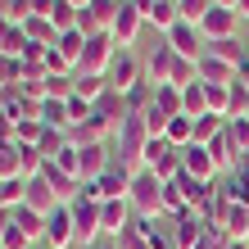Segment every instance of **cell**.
<instances>
[{
  "label": "cell",
  "mask_w": 249,
  "mask_h": 249,
  "mask_svg": "<svg viewBox=\"0 0 249 249\" xmlns=\"http://www.w3.org/2000/svg\"><path fill=\"white\" fill-rule=\"evenodd\" d=\"M9 177H23V145L18 141L0 145V181H9Z\"/></svg>",
  "instance_id": "obj_27"
},
{
  "label": "cell",
  "mask_w": 249,
  "mask_h": 249,
  "mask_svg": "<svg viewBox=\"0 0 249 249\" xmlns=\"http://www.w3.org/2000/svg\"><path fill=\"white\" fill-rule=\"evenodd\" d=\"M163 154H172V145H168L163 136H159V141H150V145H145V168H154Z\"/></svg>",
  "instance_id": "obj_37"
},
{
  "label": "cell",
  "mask_w": 249,
  "mask_h": 249,
  "mask_svg": "<svg viewBox=\"0 0 249 249\" xmlns=\"http://www.w3.org/2000/svg\"><path fill=\"white\" fill-rule=\"evenodd\" d=\"M91 249H118V240H109V236H105V240H100V245H91Z\"/></svg>",
  "instance_id": "obj_44"
},
{
  "label": "cell",
  "mask_w": 249,
  "mask_h": 249,
  "mask_svg": "<svg viewBox=\"0 0 249 249\" xmlns=\"http://www.w3.org/2000/svg\"><path fill=\"white\" fill-rule=\"evenodd\" d=\"M46 72H72V64H68L54 46H50V54H46Z\"/></svg>",
  "instance_id": "obj_39"
},
{
  "label": "cell",
  "mask_w": 249,
  "mask_h": 249,
  "mask_svg": "<svg viewBox=\"0 0 249 249\" xmlns=\"http://www.w3.org/2000/svg\"><path fill=\"white\" fill-rule=\"evenodd\" d=\"M236 18H240V23H249V0H236Z\"/></svg>",
  "instance_id": "obj_42"
},
{
  "label": "cell",
  "mask_w": 249,
  "mask_h": 249,
  "mask_svg": "<svg viewBox=\"0 0 249 249\" xmlns=\"http://www.w3.org/2000/svg\"><path fill=\"white\" fill-rule=\"evenodd\" d=\"M141 27H145V18H141V9L131 5V0H123L118 5V18H113V41H118V50H131L136 46V36H141Z\"/></svg>",
  "instance_id": "obj_9"
},
{
  "label": "cell",
  "mask_w": 249,
  "mask_h": 249,
  "mask_svg": "<svg viewBox=\"0 0 249 249\" xmlns=\"http://www.w3.org/2000/svg\"><path fill=\"white\" fill-rule=\"evenodd\" d=\"M127 199H131V209H136V217H163V181H159L150 168H141L136 177H131Z\"/></svg>",
  "instance_id": "obj_2"
},
{
  "label": "cell",
  "mask_w": 249,
  "mask_h": 249,
  "mask_svg": "<svg viewBox=\"0 0 249 249\" xmlns=\"http://www.w3.org/2000/svg\"><path fill=\"white\" fill-rule=\"evenodd\" d=\"M227 249H249V240H227Z\"/></svg>",
  "instance_id": "obj_45"
},
{
  "label": "cell",
  "mask_w": 249,
  "mask_h": 249,
  "mask_svg": "<svg viewBox=\"0 0 249 249\" xmlns=\"http://www.w3.org/2000/svg\"><path fill=\"white\" fill-rule=\"evenodd\" d=\"M23 204H27V209H36V213H54V209H59V195H54V190L46 186V177H41V172H36V177H27V195H23Z\"/></svg>",
  "instance_id": "obj_14"
},
{
  "label": "cell",
  "mask_w": 249,
  "mask_h": 249,
  "mask_svg": "<svg viewBox=\"0 0 249 249\" xmlns=\"http://www.w3.org/2000/svg\"><path fill=\"white\" fill-rule=\"evenodd\" d=\"M195 249H227V231H222V227H209V231H204V240H199Z\"/></svg>",
  "instance_id": "obj_38"
},
{
  "label": "cell",
  "mask_w": 249,
  "mask_h": 249,
  "mask_svg": "<svg viewBox=\"0 0 249 249\" xmlns=\"http://www.w3.org/2000/svg\"><path fill=\"white\" fill-rule=\"evenodd\" d=\"M27 195V177H9V181H0V204L5 209H18Z\"/></svg>",
  "instance_id": "obj_28"
},
{
  "label": "cell",
  "mask_w": 249,
  "mask_h": 249,
  "mask_svg": "<svg viewBox=\"0 0 249 249\" xmlns=\"http://www.w3.org/2000/svg\"><path fill=\"white\" fill-rule=\"evenodd\" d=\"M77 245V222H72V209L59 204L50 217H46V245L41 249H72Z\"/></svg>",
  "instance_id": "obj_6"
},
{
  "label": "cell",
  "mask_w": 249,
  "mask_h": 249,
  "mask_svg": "<svg viewBox=\"0 0 249 249\" xmlns=\"http://www.w3.org/2000/svg\"><path fill=\"white\" fill-rule=\"evenodd\" d=\"M64 145H68V131H54V127H46V131H41V141H36V150L46 154V159H54V154L64 150Z\"/></svg>",
  "instance_id": "obj_31"
},
{
  "label": "cell",
  "mask_w": 249,
  "mask_h": 249,
  "mask_svg": "<svg viewBox=\"0 0 249 249\" xmlns=\"http://www.w3.org/2000/svg\"><path fill=\"white\" fill-rule=\"evenodd\" d=\"M177 9H181V23H204V14L213 9V0H177Z\"/></svg>",
  "instance_id": "obj_32"
},
{
  "label": "cell",
  "mask_w": 249,
  "mask_h": 249,
  "mask_svg": "<svg viewBox=\"0 0 249 249\" xmlns=\"http://www.w3.org/2000/svg\"><path fill=\"white\" fill-rule=\"evenodd\" d=\"M32 14H36V5H32V0H9V9H5V18H9L14 27H23L27 18H32Z\"/></svg>",
  "instance_id": "obj_34"
},
{
  "label": "cell",
  "mask_w": 249,
  "mask_h": 249,
  "mask_svg": "<svg viewBox=\"0 0 249 249\" xmlns=\"http://www.w3.org/2000/svg\"><path fill=\"white\" fill-rule=\"evenodd\" d=\"M41 131H46V123H41V118H18V123H14V136H18V145H36Z\"/></svg>",
  "instance_id": "obj_30"
},
{
  "label": "cell",
  "mask_w": 249,
  "mask_h": 249,
  "mask_svg": "<svg viewBox=\"0 0 249 249\" xmlns=\"http://www.w3.org/2000/svg\"><path fill=\"white\" fill-rule=\"evenodd\" d=\"M68 209H72V222H77V245H82V249H91V245L105 240V227H100V204H95V199L77 195Z\"/></svg>",
  "instance_id": "obj_4"
},
{
  "label": "cell",
  "mask_w": 249,
  "mask_h": 249,
  "mask_svg": "<svg viewBox=\"0 0 249 249\" xmlns=\"http://www.w3.org/2000/svg\"><path fill=\"white\" fill-rule=\"evenodd\" d=\"M72 82H77V91H72V95L86 100V105H95V100L109 91V77H91V72H72Z\"/></svg>",
  "instance_id": "obj_22"
},
{
  "label": "cell",
  "mask_w": 249,
  "mask_h": 249,
  "mask_svg": "<svg viewBox=\"0 0 249 249\" xmlns=\"http://www.w3.org/2000/svg\"><path fill=\"white\" fill-rule=\"evenodd\" d=\"M54 50L64 54V59L77 68V59H82V50H86V32H77V27H72V32H59V41H54Z\"/></svg>",
  "instance_id": "obj_26"
},
{
  "label": "cell",
  "mask_w": 249,
  "mask_h": 249,
  "mask_svg": "<svg viewBox=\"0 0 249 249\" xmlns=\"http://www.w3.org/2000/svg\"><path fill=\"white\" fill-rule=\"evenodd\" d=\"M72 5H77V9H86V5H91V0H72Z\"/></svg>",
  "instance_id": "obj_47"
},
{
  "label": "cell",
  "mask_w": 249,
  "mask_h": 249,
  "mask_svg": "<svg viewBox=\"0 0 249 249\" xmlns=\"http://www.w3.org/2000/svg\"><path fill=\"white\" fill-rule=\"evenodd\" d=\"M236 82H240V86H249V59H245V64L236 68Z\"/></svg>",
  "instance_id": "obj_43"
},
{
  "label": "cell",
  "mask_w": 249,
  "mask_h": 249,
  "mask_svg": "<svg viewBox=\"0 0 249 249\" xmlns=\"http://www.w3.org/2000/svg\"><path fill=\"white\" fill-rule=\"evenodd\" d=\"M204 54H213V59H222V64H231V68H240V64L249 59V41H240V36L209 41V50H204Z\"/></svg>",
  "instance_id": "obj_17"
},
{
  "label": "cell",
  "mask_w": 249,
  "mask_h": 249,
  "mask_svg": "<svg viewBox=\"0 0 249 249\" xmlns=\"http://www.w3.org/2000/svg\"><path fill=\"white\" fill-rule=\"evenodd\" d=\"M131 177L136 172L131 168H123V163H113L100 181H91V186H82V195L86 199H95V204H105V199H127V190H131Z\"/></svg>",
  "instance_id": "obj_5"
},
{
  "label": "cell",
  "mask_w": 249,
  "mask_h": 249,
  "mask_svg": "<svg viewBox=\"0 0 249 249\" xmlns=\"http://www.w3.org/2000/svg\"><path fill=\"white\" fill-rule=\"evenodd\" d=\"M41 177H46V186L59 195V204H72V199L82 195V181L72 177V172H64L59 163H50V159H46V168H41Z\"/></svg>",
  "instance_id": "obj_13"
},
{
  "label": "cell",
  "mask_w": 249,
  "mask_h": 249,
  "mask_svg": "<svg viewBox=\"0 0 249 249\" xmlns=\"http://www.w3.org/2000/svg\"><path fill=\"white\" fill-rule=\"evenodd\" d=\"M217 186H222V195H227L231 204H249V172H245V168L222 172V177H217Z\"/></svg>",
  "instance_id": "obj_19"
},
{
  "label": "cell",
  "mask_w": 249,
  "mask_h": 249,
  "mask_svg": "<svg viewBox=\"0 0 249 249\" xmlns=\"http://www.w3.org/2000/svg\"><path fill=\"white\" fill-rule=\"evenodd\" d=\"M154 109L168 113V118H177V113H181V86H172V82L154 86Z\"/></svg>",
  "instance_id": "obj_23"
},
{
  "label": "cell",
  "mask_w": 249,
  "mask_h": 249,
  "mask_svg": "<svg viewBox=\"0 0 249 249\" xmlns=\"http://www.w3.org/2000/svg\"><path fill=\"white\" fill-rule=\"evenodd\" d=\"M222 231H227V240H245L249 236V204H231L227 217H222Z\"/></svg>",
  "instance_id": "obj_21"
},
{
  "label": "cell",
  "mask_w": 249,
  "mask_h": 249,
  "mask_svg": "<svg viewBox=\"0 0 249 249\" xmlns=\"http://www.w3.org/2000/svg\"><path fill=\"white\" fill-rule=\"evenodd\" d=\"M0 249H36V245H32V240H27V236H23V231H18V227H9V231H5V236H0Z\"/></svg>",
  "instance_id": "obj_36"
},
{
  "label": "cell",
  "mask_w": 249,
  "mask_h": 249,
  "mask_svg": "<svg viewBox=\"0 0 249 249\" xmlns=\"http://www.w3.org/2000/svg\"><path fill=\"white\" fill-rule=\"evenodd\" d=\"M113 54H118V41H113L109 32H100V36H86V50H82V59L72 72H91V77H109V64H113Z\"/></svg>",
  "instance_id": "obj_3"
},
{
  "label": "cell",
  "mask_w": 249,
  "mask_h": 249,
  "mask_svg": "<svg viewBox=\"0 0 249 249\" xmlns=\"http://www.w3.org/2000/svg\"><path fill=\"white\" fill-rule=\"evenodd\" d=\"M18 82H23V59L0 50V86H18Z\"/></svg>",
  "instance_id": "obj_29"
},
{
  "label": "cell",
  "mask_w": 249,
  "mask_h": 249,
  "mask_svg": "<svg viewBox=\"0 0 249 249\" xmlns=\"http://www.w3.org/2000/svg\"><path fill=\"white\" fill-rule=\"evenodd\" d=\"M9 227H14V209H5V204H0V236H5Z\"/></svg>",
  "instance_id": "obj_41"
},
{
  "label": "cell",
  "mask_w": 249,
  "mask_h": 249,
  "mask_svg": "<svg viewBox=\"0 0 249 249\" xmlns=\"http://www.w3.org/2000/svg\"><path fill=\"white\" fill-rule=\"evenodd\" d=\"M236 27H240V18H236V9H209L204 14V23H199V32H204V41H227V36H236Z\"/></svg>",
  "instance_id": "obj_12"
},
{
  "label": "cell",
  "mask_w": 249,
  "mask_h": 249,
  "mask_svg": "<svg viewBox=\"0 0 249 249\" xmlns=\"http://www.w3.org/2000/svg\"><path fill=\"white\" fill-rule=\"evenodd\" d=\"M14 227H18L36 249L46 245V213H36V209H27V204H18V209H14Z\"/></svg>",
  "instance_id": "obj_16"
},
{
  "label": "cell",
  "mask_w": 249,
  "mask_h": 249,
  "mask_svg": "<svg viewBox=\"0 0 249 249\" xmlns=\"http://www.w3.org/2000/svg\"><path fill=\"white\" fill-rule=\"evenodd\" d=\"M136 217V209H131V199H105L100 204V227H105V236L109 240H118L123 236V227Z\"/></svg>",
  "instance_id": "obj_11"
},
{
  "label": "cell",
  "mask_w": 249,
  "mask_h": 249,
  "mask_svg": "<svg viewBox=\"0 0 249 249\" xmlns=\"http://www.w3.org/2000/svg\"><path fill=\"white\" fill-rule=\"evenodd\" d=\"M245 240H249V236H245Z\"/></svg>",
  "instance_id": "obj_48"
},
{
  "label": "cell",
  "mask_w": 249,
  "mask_h": 249,
  "mask_svg": "<svg viewBox=\"0 0 249 249\" xmlns=\"http://www.w3.org/2000/svg\"><path fill=\"white\" fill-rule=\"evenodd\" d=\"M168 227H172V245H177V249H195L204 240V231H209L199 209H186L181 217H168Z\"/></svg>",
  "instance_id": "obj_8"
},
{
  "label": "cell",
  "mask_w": 249,
  "mask_h": 249,
  "mask_svg": "<svg viewBox=\"0 0 249 249\" xmlns=\"http://www.w3.org/2000/svg\"><path fill=\"white\" fill-rule=\"evenodd\" d=\"M18 136H14V118H5V113H0V145H14Z\"/></svg>",
  "instance_id": "obj_40"
},
{
  "label": "cell",
  "mask_w": 249,
  "mask_h": 249,
  "mask_svg": "<svg viewBox=\"0 0 249 249\" xmlns=\"http://www.w3.org/2000/svg\"><path fill=\"white\" fill-rule=\"evenodd\" d=\"M141 77H145V68L136 64V54H131V50H118V54H113V64H109V86H113V91L127 95Z\"/></svg>",
  "instance_id": "obj_10"
},
{
  "label": "cell",
  "mask_w": 249,
  "mask_h": 249,
  "mask_svg": "<svg viewBox=\"0 0 249 249\" xmlns=\"http://www.w3.org/2000/svg\"><path fill=\"white\" fill-rule=\"evenodd\" d=\"M77 150H82V168H77L82 186L100 181V177H105V172L113 168V150H109V141H95V145H77Z\"/></svg>",
  "instance_id": "obj_7"
},
{
  "label": "cell",
  "mask_w": 249,
  "mask_h": 249,
  "mask_svg": "<svg viewBox=\"0 0 249 249\" xmlns=\"http://www.w3.org/2000/svg\"><path fill=\"white\" fill-rule=\"evenodd\" d=\"M0 50H5V54H18V59H23V50H27V32H23V27H9V36L0 41Z\"/></svg>",
  "instance_id": "obj_35"
},
{
  "label": "cell",
  "mask_w": 249,
  "mask_h": 249,
  "mask_svg": "<svg viewBox=\"0 0 249 249\" xmlns=\"http://www.w3.org/2000/svg\"><path fill=\"white\" fill-rule=\"evenodd\" d=\"M199 82L204 86H231V82H236V68L222 64V59H213V54H204V59H199Z\"/></svg>",
  "instance_id": "obj_18"
},
{
  "label": "cell",
  "mask_w": 249,
  "mask_h": 249,
  "mask_svg": "<svg viewBox=\"0 0 249 249\" xmlns=\"http://www.w3.org/2000/svg\"><path fill=\"white\" fill-rule=\"evenodd\" d=\"M123 100H127V113H145V109L154 105V82H150V77H141Z\"/></svg>",
  "instance_id": "obj_24"
},
{
  "label": "cell",
  "mask_w": 249,
  "mask_h": 249,
  "mask_svg": "<svg viewBox=\"0 0 249 249\" xmlns=\"http://www.w3.org/2000/svg\"><path fill=\"white\" fill-rule=\"evenodd\" d=\"M145 145H150V127H145L141 113H127L113 131V163H123L131 172L145 168Z\"/></svg>",
  "instance_id": "obj_1"
},
{
  "label": "cell",
  "mask_w": 249,
  "mask_h": 249,
  "mask_svg": "<svg viewBox=\"0 0 249 249\" xmlns=\"http://www.w3.org/2000/svg\"><path fill=\"white\" fill-rule=\"evenodd\" d=\"M172 64H177V50H172L168 41H159L150 64H145V77H150L154 86H163V82H172Z\"/></svg>",
  "instance_id": "obj_15"
},
{
  "label": "cell",
  "mask_w": 249,
  "mask_h": 249,
  "mask_svg": "<svg viewBox=\"0 0 249 249\" xmlns=\"http://www.w3.org/2000/svg\"><path fill=\"white\" fill-rule=\"evenodd\" d=\"M118 249H150V217H131L118 236Z\"/></svg>",
  "instance_id": "obj_20"
},
{
  "label": "cell",
  "mask_w": 249,
  "mask_h": 249,
  "mask_svg": "<svg viewBox=\"0 0 249 249\" xmlns=\"http://www.w3.org/2000/svg\"><path fill=\"white\" fill-rule=\"evenodd\" d=\"M236 118H249V86L231 82L227 86V123H236Z\"/></svg>",
  "instance_id": "obj_25"
},
{
  "label": "cell",
  "mask_w": 249,
  "mask_h": 249,
  "mask_svg": "<svg viewBox=\"0 0 249 249\" xmlns=\"http://www.w3.org/2000/svg\"><path fill=\"white\" fill-rule=\"evenodd\" d=\"M50 163H59L64 172H72V177H77V168H82V150H77V145H72V141H68V145H64V150H59V154H54V159H50ZM77 181H82V177H77Z\"/></svg>",
  "instance_id": "obj_33"
},
{
  "label": "cell",
  "mask_w": 249,
  "mask_h": 249,
  "mask_svg": "<svg viewBox=\"0 0 249 249\" xmlns=\"http://www.w3.org/2000/svg\"><path fill=\"white\" fill-rule=\"evenodd\" d=\"M213 5H217V9H236V0H213Z\"/></svg>",
  "instance_id": "obj_46"
}]
</instances>
